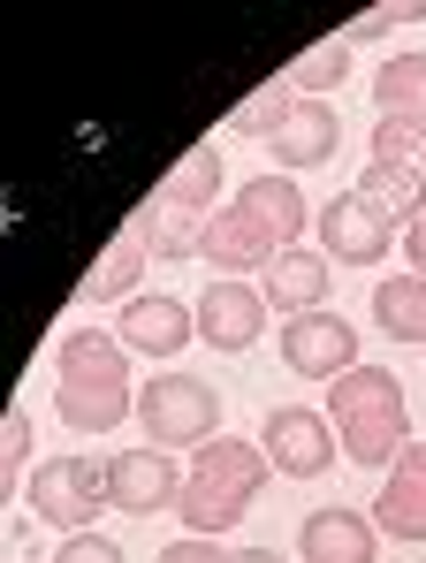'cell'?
I'll return each mask as SVG.
<instances>
[{"mask_svg":"<svg viewBox=\"0 0 426 563\" xmlns=\"http://www.w3.org/2000/svg\"><path fill=\"white\" fill-rule=\"evenodd\" d=\"M290 107H297V92H290L282 77H274V85H259L252 99H237V114H229V130H237V137H274V130L290 122Z\"/></svg>","mask_w":426,"mask_h":563,"instance_id":"obj_27","label":"cell"},{"mask_svg":"<svg viewBox=\"0 0 426 563\" xmlns=\"http://www.w3.org/2000/svg\"><path fill=\"white\" fill-rule=\"evenodd\" d=\"M229 206H244V213H252V221L274 236V244H282V252L305 236V190L290 184V176H252V184L237 190Z\"/></svg>","mask_w":426,"mask_h":563,"instance_id":"obj_17","label":"cell"},{"mask_svg":"<svg viewBox=\"0 0 426 563\" xmlns=\"http://www.w3.org/2000/svg\"><path fill=\"white\" fill-rule=\"evenodd\" d=\"M266 472H274V465H266V450L237 442V434L206 442V450L190 457L183 503H175L183 533H198V541H221V533H237V526H244V510H252L259 495H266Z\"/></svg>","mask_w":426,"mask_h":563,"instance_id":"obj_1","label":"cell"},{"mask_svg":"<svg viewBox=\"0 0 426 563\" xmlns=\"http://www.w3.org/2000/svg\"><path fill=\"white\" fill-rule=\"evenodd\" d=\"M328 419H336L342 434V457L350 465H396L404 450H412V411H404V380L389 374V366H358V374H342L328 388V404H320Z\"/></svg>","mask_w":426,"mask_h":563,"instance_id":"obj_2","label":"cell"},{"mask_svg":"<svg viewBox=\"0 0 426 563\" xmlns=\"http://www.w3.org/2000/svg\"><path fill=\"white\" fill-rule=\"evenodd\" d=\"M373 526L389 533V541H426V442H412L389 479H381V495H373Z\"/></svg>","mask_w":426,"mask_h":563,"instance_id":"obj_14","label":"cell"},{"mask_svg":"<svg viewBox=\"0 0 426 563\" xmlns=\"http://www.w3.org/2000/svg\"><path fill=\"white\" fill-rule=\"evenodd\" d=\"M396 252L412 260V275H426V213L412 221V229H404V244H396Z\"/></svg>","mask_w":426,"mask_h":563,"instance_id":"obj_32","label":"cell"},{"mask_svg":"<svg viewBox=\"0 0 426 563\" xmlns=\"http://www.w3.org/2000/svg\"><path fill=\"white\" fill-rule=\"evenodd\" d=\"M138 427H145L153 450H190L198 457L206 442H221V396L198 374H153L138 388Z\"/></svg>","mask_w":426,"mask_h":563,"instance_id":"obj_3","label":"cell"},{"mask_svg":"<svg viewBox=\"0 0 426 563\" xmlns=\"http://www.w3.org/2000/svg\"><path fill=\"white\" fill-rule=\"evenodd\" d=\"M404 23H426V0H396V8H373V15H358L342 38H389V31H404Z\"/></svg>","mask_w":426,"mask_h":563,"instance_id":"obj_29","label":"cell"},{"mask_svg":"<svg viewBox=\"0 0 426 563\" xmlns=\"http://www.w3.org/2000/svg\"><path fill=\"white\" fill-rule=\"evenodd\" d=\"M145 260H153V244H145V229L130 221V229L99 252V267L85 275V297H122V305H130V297H138V282H145Z\"/></svg>","mask_w":426,"mask_h":563,"instance_id":"obj_19","label":"cell"},{"mask_svg":"<svg viewBox=\"0 0 426 563\" xmlns=\"http://www.w3.org/2000/svg\"><path fill=\"white\" fill-rule=\"evenodd\" d=\"M114 510V487H107V457H54V465L31 472V518L54 526L62 541L91 533V518Z\"/></svg>","mask_w":426,"mask_h":563,"instance_id":"obj_4","label":"cell"},{"mask_svg":"<svg viewBox=\"0 0 426 563\" xmlns=\"http://www.w3.org/2000/svg\"><path fill=\"white\" fill-rule=\"evenodd\" d=\"M237 563H282L274 549H237Z\"/></svg>","mask_w":426,"mask_h":563,"instance_id":"obj_33","label":"cell"},{"mask_svg":"<svg viewBox=\"0 0 426 563\" xmlns=\"http://www.w3.org/2000/svg\"><path fill=\"white\" fill-rule=\"evenodd\" d=\"M328 252H313V244H290L274 267H266V305L282 312V320H297V312H328Z\"/></svg>","mask_w":426,"mask_h":563,"instance_id":"obj_15","label":"cell"},{"mask_svg":"<svg viewBox=\"0 0 426 563\" xmlns=\"http://www.w3.org/2000/svg\"><path fill=\"white\" fill-rule=\"evenodd\" d=\"M373 328L389 343H426V275L373 282Z\"/></svg>","mask_w":426,"mask_h":563,"instance_id":"obj_18","label":"cell"},{"mask_svg":"<svg viewBox=\"0 0 426 563\" xmlns=\"http://www.w3.org/2000/svg\"><path fill=\"white\" fill-rule=\"evenodd\" d=\"M274 145V176H297V168H328L342 145V114L328 107V99H297L290 107V122L266 137Z\"/></svg>","mask_w":426,"mask_h":563,"instance_id":"obj_13","label":"cell"},{"mask_svg":"<svg viewBox=\"0 0 426 563\" xmlns=\"http://www.w3.org/2000/svg\"><path fill=\"white\" fill-rule=\"evenodd\" d=\"M153 563H237V549H221V541H198V533H183V541H168Z\"/></svg>","mask_w":426,"mask_h":563,"instance_id":"obj_31","label":"cell"},{"mask_svg":"<svg viewBox=\"0 0 426 563\" xmlns=\"http://www.w3.org/2000/svg\"><path fill=\"white\" fill-rule=\"evenodd\" d=\"M350 69H358V62H350V38H320V46H305V54L282 69V85L297 99H320V92H336Z\"/></svg>","mask_w":426,"mask_h":563,"instance_id":"obj_23","label":"cell"},{"mask_svg":"<svg viewBox=\"0 0 426 563\" xmlns=\"http://www.w3.org/2000/svg\"><path fill=\"white\" fill-rule=\"evenodd\" d=\"M114 335L138 351V358H175L190 335H198V305L190 297H168V289H138L114 320Z\"/></svg>","mask_w":426,"mask_h":563,"instance_id":"obj_9","label":"cell"},{"mask_svg":"<svg viewBox=\"0 0 426 563\" xmlns=\"http://www.w3.org/2000/svg\"><path fill=\"white\" fill-rule=\"evenodd\" d=\"M183 479L190 472L175 465V450H122V457H107V487H114V510H130V518H161L183 503Z\"/></svg>","mask_w":426,"mask_h":563,"instance_id":"obj_8","label":"cell"},{"mask_svg":"<svg viewBox=\"0 0 426 563\" xmlns=\"http://www.w3.org/2000/svg\"><path fill=\"white\" fill-rule=\"evenodd\" d=\"M297 556L305 563H373L381 556V526L365 510H350V503H320L297 526Z\"/></svg>","mask_w":426,"mask_h":563,"instance_id":"obj_11","label":"cell"},{"mask_svg":"<svg viewBox=\"0 0 426 563\" xmlns=\"http://www.w3.org/2000/svg\"><path fill=\"white\" fill-rule=\"evenodd\" d=\"M62 388H130V343L114 328H69L62 335Z\"/></svg>","mask_w":426,"mask_h":563,"instance_id":"obj_16","label":"cell"},{"mask_svg":"<svg viewBox=\"0 0 426 563\" xmlns=\"http://www.w3.org/2000/svg\"><path fill=\"white\" fill-rule=\"evenodd\" d=\"M54 411L77 434H107V427L130 419V388H54Z\"/></svg>","mask_w":426,"mask_h":563,"instance_id":"obj_24","label":"cell"},{"mask_svg":"<svg viewBox=\"0 0 426 563\" xmlns=\"http://www.w3.org/2000/svg\"><path fill=\"white\" fill-rule=\"evenodd\" d=\"M190 305H198V343H214V351H252L266 335V312H274L266 289H252V282H214Z\"/></svg>","mask_w":426,"mask_h":563,"instance_id":"obj_10","label":"cell"},{"mask_svg":"<svg viewBox=\"0 0 426 563\" xmlns=\"http://www.w3.org/2000/svg\"><path fill=\"white\" fill-rule=\"evenodd\" d=\"M404 244V229L365 198V190H336L328 206H320V252L336 260V267H373L381 252H396Z\"/></svg>","mask_w":426,"mask_h":563,"instance_id":"obj_6","label":"cell"},{"mask_svg":"<svg viewBox=\"0 0 426 563\" xmlns=\"http://www.w3.org/2000/svg\"><path fill=\"white\" fill-rule=\"evenodd\" d=\"M206 221H214V213H190V206H175V198H153V206L138 213L153 260H190V252H206Z\"/></svg>","mask_w":426,"mask_h":563,"instance_id":"obj_20","label":"cell"},{"mask_svg":"<svg viewBox=\"0 0 426 563\" xmlns=\"http://www.w3.org/2000/svg\"><path fill=\"white\" fill-rule=\"evenodd\" d=\"M259 450H266V465L290 472V479H320V472L342 457V434H336V419L313 411V404H274Z\"/></svg>","mask_w":426,"mask_h":563,"instance_id":"obj_5","label":"cell"},{"mask_svg":"<svg viewBox=\"0 0 426 563\" xmlns=\"http://www.w3.org/2000/svg\"><path fill=\"white\" fill-rule=\"evenodd\" d=\"M282 366L336 388L342 374H358V328L342 312H297V320H282Z\"/></svg>","mask_w":426,"mask_h":563,"instance_id":"obj_7","label":"cell"},{"mask_svg":"<svg viewBox=\"0 0 426 563\" xmlns=\"http://www.w3.org/2000/svg\"><path fill=\"white\" fill-rule=\"evenodd\" d=\"M358 190H365L396 229H412V221L426 213V184H419V176H396V168H373V161H365V184H358Z\"/></svg>","mask_w":426,"mask_h":563,"instance_id":"obj_26","label":"cell"},{"mask_svg":"<svg viewBox=\"0 0 426 563\" xmlns=\"http://www.w3.org/2000/svg\"><path fill=\"white\" fill-rule=\"evenodd\" d=\"M31 434H39V427H31V411H23V404H15V411H8V419H0V479H8V487H31Z\"/></svg>","mask_w":426,"mask_h":563,"instance_id":"obj_28","label":"cell"},{"mask_svg":"<svg viewBox=\"0 0 426 563\" xmlns=\"http://www.w3.org/2000/svg\"><path fill=\"white\" fill-rule=\"evenodd\" d=\"M161 198L190 206V213H221V206H214V198H221V145H190V153L168 168Z\"/></svg>","mask_w":426,"mask_h":563,"instance_id":"obj_22","label":"cell"},{"mask_svg":"<svg viewBox=\"0 0 426 563\" xmlns=\"http://www.w3.org/2000/svg\"><path fill=\"white\" fill-rule=\"evenodd\" d=\"M198 260H206L221 282H252V275H266V267L282 260V244L259 229L244 206H221V213L206 221V252H198Z\"/></svg>","mask_w":426,"mask_h":563,"instance_id":"obj_12","label":"cell"},{"mask_svg":"<svg viewBox=\"0 0 426 563\" xmlns=\"http://www.w3.org/2000/svg\"><path fill=\"white\" fill-rule=\"evenodd\" d=\"M373 168H396V176H419L426 184V122L381 114V122H373Z\"/></svg>","mask_w":426,"mask_h":563,"instance_id":"obj_25","label":"cell"},{"mask_svg":"<svg viewBox=\"0 0 426 563\" xmlns=\"http://www.w3.org/2000/svg\"><path fill=\"white\" fill-rule=\"evenodd\" d=\"M373 107L396 122H426V54H389L373 69Z\"/></svg>","mask_w":426,"mask_h":563,"instance_id":"obj_21","label":"cell"},{"mask_svg":"<svg viewBox=\"0 0 426 563\" xmlns=\"http://www.w3.org/2000/svg\"><path fill=\"white\" fill-rule=\"evenodd\" d=\"M54 563H122V549H114L107 533H69V541L54 549Z\"/></svg>","mask_w":426,"mask_h":563,"instance_id":"obj_30","label":"cell"}]
</instances>
